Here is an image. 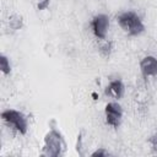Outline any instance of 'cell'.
I'll return each instance as SVG.
<instances>
[{
    "label": "cell",
    "mask_w": 157,
    "mask_h": 157,
    "mask_svg": "<svg viewBox=\"0 0 157 157\" xmlns=\"http://www.w3.org/2000/svg\"><path fill=\"white\" fill-rule=\"evenodd\" d=\"M1 119L5 126L12 132L18 135H25L28 131V117L16 109H5L1 113Z\"/></svg>",
    "instance_id": "cell-1"
},
{
    "label": "cell",
    "mask_w": 157,
    "mask_h": 157,
    "mask_svg": "<svg viewBox=\"0 0 157 157\" xmlns=\"http://www.w3.org/2000/svg\"><path fill=\"white\" fill-rule=\"evenodd\" d=\"M65 151V141L63 135L55 128H52L44 136L42 156L45 157H59Z\"/></svg>",
    "instance_id": "cell-2"
},
{
    "label": "cell",
    "mask_w": 157,
    "mask_h": 157,
    "mask_svg": "<svg viewBox=\"0 0 157 157\" xmlns=\"http://www.w3.org/2000/svg\"><path fill=\"white\" fill-rule=\"evenodd\" d=\"M117 22L119 27L129 36H140L145 29L142 20L134 11L120 12L117 16Z\"/></svg>",
    "instance_id": "cell-3"
},
{
    "label": "cell",
    "mask_w": 157,
    "mask_h": 157,
    "mask_svg": "<svg viewBox=\"0 0 157 157\" xmlns=\"http://www.w3.org/2000/svg\"><path fill=\"white\" fill-rule=\"evenodd\" d=\"M123 115H124V110L118 102L112 101L105 104L104 118H105L107 125L112 128H118L123 121Z\"/></svg>",
    "instance_id": "cell-4"
},
{
    "label": "cell",
    "mask_w": 157,
    "mask_h": 157,
    "mask_svg": "<svg viewBox=\"0 0 157 157\" xmlns=\"http://www.w3.org/2000/svg\"><path fill=\"white\" fill-rule=\"evenodd\" d=\"M110 27V20L105 13H98L91 20V31L97 39H105Z\"/></svg>",
    "instance_id": "cell-5"
},
{
    "label": "cell",
    "mask_w": 157,
    "mask_h": 157,
    "mask_svg": "<svg viewBox=\"0 0 157 157\" xmlns=\"http://www.w3.org/2000/svg\"><path fill=\"white\" fill-rule=\"evenodd\" d=\"M140 72L145 80L157 77V58L153 55L144 56L140 60Z\"/></svg>",
    "instance_id": "cell-6"
},
{
    "label": "cell",
    "mask_w": 157,
    "mask_h": 157,
    "mask_svg": "<svg viewBox=\"0 0 157 157\" xmlns=\"http://www.w3.org/2000/svg\"><path fill=\"white\" fill-rule=\"evenodd\" d=\"M124 92H125V86H124L123 81L119 78H113V80H109L104 93H105V96H108L113 99H119L124 96Z\"/></svg>",
    "instance_id": "cell-7"
},
{
    "label": "cell",
    "mask_w": 157,
    "mask_h": 157,
    "mask_svg": "<svg viewBox=\"0 0 157 157\" xmlns=\"http://www.w3.org/2000/svg\"><path fill=\"white\" fill-rule=\"evenodd\" d=\"M23 17L18 13H13L9 17L7 20V27L11 29V31H20L22 27H23Z\"/></svg>",
    "instance_id": "cell-8"
},
{
    "label": "cell",
    "mask_w": 157,
    "mask_h": 157,
    "mask_svg": "<svg viewBox=\"0 0 157 157\" xmlns=\"http://www.w3.org/2000/svg\"><path fill=\"white\" fill-rule=\"evenodd\" d=\"M99 44H98V52L101 53V55L103 56H109L112 50H113V43L110 40L105 39H98Z\"/></svg>",
    "instance_id": "cell-9"
},
{
    "label": "cell",
    "mask_w": 157,
    "mask_h": 157,
    "mask_svg": "<svg viewBox=\"0 0 157 157\" xmlns=\"http://www.w3.org/2000/svg\"><path fill=\"white\" fill-rule=\"evenodd\" d=\"M0 70H1V72L4 75H9L11 72V63H10V59L6 55H4V54L0 55Z\"/></svg>",
    "instance_id": "cell-10"
},
{
    "label": "cell",
    "mask_w": 157,
    "mask_h": 157,
    "mask_svg": "<svg viewBox=\"0 0 157 157\" xmlns=\"http://www.w3.org/2000/svg\"><path fill=\"white\" fill-rule=\"evenodd\" d=\"M50 0H36V5L38 7V10H45L49 6Z\"/></svg>",
    "instance_id": "cell-11"
},
{
    "label": "cell",
    "mask_w": 157,
    "mask_h": 157,
    "mask_svg": "<svg viewBox=\"0 0 157 157\" xmlns=\"http://www.w3.org/2000/svg\"><path fill=\"white\" fill-rule=\"evenodd\" d=\"M108 155H109V152L107 150H104L103 147H99L98 150H96L94 152L91 153V156H94V157L96 156H98V157H101V156H108Z\"/></svg>",
    "instance_id": "cell-12"
},
{
    "label": "cell",
    "mask_w": 157,
    "mask_h": 157,
    "mask_svg": "<svg viewBox=\"0 0 157 157\" xmlns=\"http://www.w3.org/2000/svg\"><path fill=\"white\" fill-rule=\"evenodd\" d=\"M156 132H157V131H156Z\"/></svg>",
    "instance_id": "cell-13"
}]
</instances>
